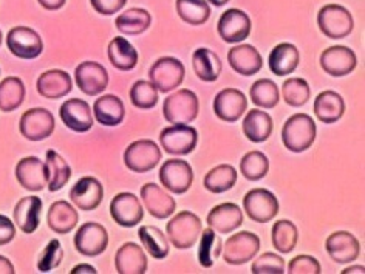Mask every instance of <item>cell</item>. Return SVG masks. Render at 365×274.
Listing matches in <instances>:
<instances>
[{
    "instance_id": "cell-19",
    "label": "cell",
    "mask_w": 365,
    "mask_h": 274,
    "mask_svg": "<svg viewBox=\"0 0 365 274\" xmlns=\"http://www.w3.org/2000/svg\"><path fill=\"white\" fill-rule=\"evenodd\" d=\"M356 64L358 61H356L354 51L349 47H344V45H334L321 54L322 70L334 78L350 75L356 68Z\"/></svg>"
},
{
    "instance_id": "cell-20",
    "label": "cell",
    "mask_w": 365,
    "mask_h": 274,
    "mask_svg": "<svg viewBox=\"0 0 365 274\" xmlns=\"http://www.w3.org/2000/svg\"><path fill=\"white\" fill-rule=\"evenodd\" d=\"M104 198V188L95 177H82L70 189V200L75 208L82 211H93L101 205Z\"/></svg>"
},
{
    "instance_id": "cell-50",
    "label": "cell",
    "mask_w": 365,
    "mask_h": 274,
    "mask_svg": "<svg viewBox=\"0 0 365 274\" xmlns=\"http://www.w3.org/2000/svg\"><path fill=\"white\" fill-rule=\"evenodd\" d=\"M289 274H319L321 273V263L312 255L300 254L289 262L288 265Z\"/></svg>"
},
{
    "instance_id": "cell-52",
    "label": "cell",
    "mask_w": 365,
    "mask_h": 274,
    "mask_svg": "<svg viewBox=\"0 0 365 274\" xmlns=\"http://www.w3.org/2000/svg\"><path fill=\"white\" fill-rule=\"evenodd\" d=\"M16 235V226L5 215H0V246L10 243Z\"/></svg>"
},
{
    "instance_id": "cell-12",
    "label": "cell",
    "mask_w": 365,
    "mask_h": 274,
    "mask_svg": "<svg viewBox=\"0 0 365 274\" xmlns=\"http://www.w3.org/2000/svg\"><path fill=\"white\" fill-rule=\"evenodd\" d=\"M78 88L88 96L101 95L108 86V73L101 64L93 61L81 62L75 70Z\"/></svg>"
},
{
    "instance_id": "cell-55",
    "label": "cell",
    "mask_w": 365,
    "mask_h": 274,
    "mask_svg": "<svg viewBox=\"0 0 365 274\" xmlns=\"http://www.w3.org/2000/svg\"><path fill=\"white\" fill-rule=\"evenodd\" d=\"M14 265L5 255H0V274H14Z\"/></svg>"
},
{
    "instance_id": "cell-54",
    "label": "cell",
    "mask_w": 365,
    "mask_h": 274,
    "mask_svg": "<svg viewBox=\"0 0 365 274\" xmlns=\"http://www.w3.org/2000/svg\"><path fill=\"white\" fill-rule=\"evenodd\" d=\"M70 273L71 274H96L98 271L95 270V267H91L88 263H81V265H76V267Z\"/></svg>"
},
{
    "instance_id": "cell-42",
    "label": "cell",
    "mask_w": 365,
    "mask_h": 274,
    "mask_svg": "<svg viewBox=\"0 0 365 274\" xmlns=\"http://www.w3.org/2000/svg\"><path fill=\"white\" fill-rule=\"evenodd\" d=\"M177 13L189 25H203L211 17L207 0H177Z\"/></svg>"
},
{
    "instance_id": "cell-26",
    "label": "cell",
    "mask_w": 365,
    "mask_h": 274,
    "mask_svg": "<svg viewBox=\"0 0 365 274\" xmlns=\"http://www.w3.org/2000/svg\"><path fill=\"white\" fill-rule=\"evenodd\" d=\"M115 265L120 274H144L148 271V258L138 243L127 242L118 250Z\"/></svg>"
},
{
    "instance_id": "cell-23",
    "label": "cell",
    "mask_w": 365,
    "mask_h": 274,
    "mask_svg": "<svg viewBox=\"0 0 365 274\" xmlns=\"http://www.w3.org/2000/svg\"><path fill=\"white\" fill-rule=\"evenodd\" d=\"M141 198L149 214L160 220H164L175 213V200L155 183H145L141 188Z\"/></svg>"
},
{
    "instance_id": "cell-40",
    "label": "cell",
    "mask_w": 365,
    "mask_h": 274,
    "mask_svg": "<svg viewBox=\"0 0 365 274\" xmlns=\"http://www.w3.org/2000/svg\"><path fill=\"white\" fill-rule=\"evenodd\" d=\"M45 164H47L48 171V189L51 193H56V191H61L68 183L71 177V169L68 163L54 151L47 152V161H45Z\"/></svg>"
},
{
    "instance_id": "cell-7",
    "label": "cell",
    "mask_w": 365,
    "mask_h": 274,
    "mask_svg": "<svg viewBox=\"0 0 365 274\" xmlns=\"http://www.w3.org/2000/svg\"><path fill=\"white\" fill-rule=\"evenodd\" d=\"M161 160V151L152 140L133 141L124 152L127 169L136 173H144L155 169Z\"/></svg>"
},
{
    "instance_id": "cell-49",
    "label": "cell",
    "mask_w": 365,
    "mask_h": 274,
    "mask_svg": "<svg viewBox=\"0 0 365 274\" xmlns=\"http://www.w3.org/2000/svg\"><path fill=\"white\" fill-rule=\"evenodd\" d=\"M63 258V250L61 246V242L58 239H53L45 246L43 251L39 255L38 260V270L41 273H48L54 268H58Z\"/></svg>"
},
{
    "instance_id": "cell-31",
    "label": "cell",
    "mask_w": 365,
    "mask_h": 274,
    "mask_svg": "<svg viewBox=\"0 0 365 274\" xmlns=\"http://www.w3.org/2000/svg\"><path fill=\"white\" fill-rule=\"evenodd\" d=\"M47 222L50 230L56 234H68L76 228L79 222V214L75 206H71L68 202H63V200H59V202H54L50 206Z\"/></svg>"
},
{
    "instance_id": "cell-33",
    "label": "cell",
    "mask_w": 365,
    "mask_h": 274,
    "mask_svg": "<svg viewBox=\"0 0 365 274\" xmlns=\"http://www.w3.org/2000/svg\"><path fill=\"white\" fill-rule=\"evenodd\" d=\"M108 59L112 66L121 71H130L138 64V51L123 36H118L108 44Z\"/></svg>"
},
{
    "instance_id": "cell-51",
    "label": "cell",
    "mask_w": 365,
    "mask_h": 274,
    "mask_svg": "<svg viewBox=\"0 0 365 274\" xmlns=\"http://www.w3.org/2000/svg\"><path fill=\"white\" fill-rule=\"evenodd\" d=\"M90 4L96 13L103 16H112L123 10L127 0H90Z\"/></svg>"
},
{
    "instance_id": "cell-46",
    "label": "cell",
    "mask_w": 365,
    "mask_h": 274,
    "mask_svg": "<svg viewBox=\"0 0 365 274\" xmlns=\"http://www.w3.org/2000/svg\"><path fill=\"white\" fill-rule=\"evenodd\" d=\"M282 95H284L285 103L291 107H302L308 103L312 96V88L308 82L302 78H289L282 86Z\"/></svg>"
},
{
    "instance_id": "cell-8",
    "label": "cell",
    "mask_w": 365,
    "mask_h": 274,
    "mask_svg": "<svg viewBox=\"0 0 365 274\" xmlns=\"http://www.w3.org/2000/svg\"><path fill=\"white\" fill-rule=\"evenodd\" d=\"M6 47L16 58L31 61L41 56L43 42L38 31L29 26H16L6 36Z\"/></svg>"
},
{
    "instance_id": "cell-21",
    "label": "cell",
    "mask_w": 365,
    "mask_h": 274,
    "mask_svg": "<svg viewBox=\"0 0 365 274\" xmlns=\"http://www.w3.org/2000/svg\"><path fill=\"white\" fill-rule=\"evenodd\" d=\"M61 120L70 131L78 133H86L93 126V115H91L90 104L84 99H68L61 106Z\"/></svg>"
},
{
    "instance_id": "cell-28",
    "label": "cell",
    "mask_w": 365,
    "mask_h": 274,
    "mask_svg": "<svg viewBox=\"0 0 365 274\" xmlns=\"http://www.w3.org/2000/svg\"><path fill=\"white\" fill-rule=\"evenodd\" d=\"M71 88V78L63 70H47L38 79V91L47 99L63 98L70 93Z\"/></svg>"
},
{
    "instance_id": "cell-11",
    "label": "cell",
    "mask_w": 365,
    "mask_h": 274,
    "mask_svg": "<svg viewBox=\"0 0 365 274\" xmlns=\"http://www.w3.org/2000/svg\"><path fill=\"white\" fill-rule=\"evenodd\" d=\"M161 185L173 194H185L192 186L194 171L185 160H168L160 169Z\"/></svg>"
},
{
    "instance_id": "cell-29",
    "label": "cell",
    "mask_w": 365,
    "mask_h": 274,
    "mask_svg": "<svg viewBox=\"0 0 365 274\" xmlns=\"http://www.w3.org/2000/svg\"><path fill=\"white\" fill-rule=\"evenodd\" d=\"M345 113L344 98L333 90H325L314 99V115L321 123L333 124Z\"/></svg>"
},
{
    "instance_id": "cell-53",
    "label": "cell",
    "mask_w": 365,
    "mask_h": 274,
    "mask_svg": "<svg viewBox=\"0 0 365 274\" xmlns=\"http://www.w3.org/2000/svg\"><path fill=\"white\" fill-rule=\"evenodd\" d=\"M38 2L41 4V6L45 8V10L56 11V10H61V8L66 5L67 0H38Z\"/></svg>"
},
{
    "instance_id": "cell-24",
    "label": "cell",
    "mask_w": 365,
    "mask_h": 274,
    "mask_svg": "<svg viewBox=\"0 0 365 274\" xmlns=\"http://www.w3.org/2000/svg\"><path fill=\"white\" fill-rule=\"evenodd\" d=\"M227 62L234 71L242 76H252L263 67V59L259 50L250 44L235 45L227 53Z\"/></svg>"
},
{
    "instance_id": "cell-39",
    "label": "cell",
    "mask_w": 365,
    "mask_h": 274,
    "mask_svg": "<svg viewBox=\"0 0 365 274\" xmlns=\"http://www.w3.org/2000/svg\"><path fill=\"white\" fill-rule=\"evenodd\" d=\"M223 242L211 228L202 230L200 234V246H198V262L205 268H211L218 259V255L222 254Z\"/></svg>"
},
{
    "instance_id": "cell-18",
    "label": "cell",
    "mask_w": 365,
    "mask_h": 274,
    "mask_svg": "<svg viewBox=\"0 0 365 274\" xmlns=\"http://www.w3.org/2000/svg\"><path fill=\"white\" fill-rule=\"evenodd\" d=\"M246 108H248V99L240 90L225 88L214 98V113L222 121H239Z\"/></svg>"
},
{
    "instance_id": "cell-57",
    "label": "cell",
    "mask_w": 365,
    "mask_h": 274,
    "mask_svg": "<svg viewBox=\"0 0 365 274\" xmlns=\"http://www.w3.org/2000/svg\"><path fill=\"white\" fill-rule=\"evenodd\" d=\"M209 4H212L214 6H223V5H226L227 2H230V0H207Z\"/></svg>"
},
{
    "instance_id": "cell-35",
    "label": "cell",
    "mask_w": 365,
    "mask_h": 274,
    "mask_svg": "<svg viewBox=\"0 0 365 274\" xmlns=\"http://www.w3.org/2000/svg\"><path fill=\"white\" fill-rule=\"evenodd\" d=\"M272 118L263 111H250L243 120V133L252 143L267 141L272 133Z\"/></svg>"
},
{
    "instance_id": "cell-58",
    "label": "cell",
    "mask_w": 365,
    "mask_h": 274,
    "mask_svg": "<svg viewBox=\"0 0 365 274\" xmlns=\"http://www.w3.org/2000/svg\"><path fill=\"white\" fill-rule=\"evenodd\" d=\"M0 44H2V31H0Z\"/></svg>"
},
{
    "instance_id": "cell-9",
    "label": "cell",
    "mask_w": 365,
    "mask_h": 274,
    "mask_svg": "<svg viewBox=\"0 0 365 274\" xmlns=\"http://www.w3.org/2000/svg\"><path fill=\"white\" fill-rule=\"evenodd\" d=\"M243 208L252 222L268 223L279 214V200L268 189H252L245 196Z\"/></svg>"
},
{
    "instance_id": "cell-10",
    "label": "cell",
    "mask_w": 365,
    "mask_h": 274,
    "mask_svg": "<svg viewBox=\"0 0 365 274\" xmlns=\"http://www.w3.org/2000/svg\"><path fill=\"white\" fill-rule=\"evenodd\" d=\"M161 148L170 155H187L195 149L198 133L189 124H172L160 133Z\"/></svg>"
},
{
    "instance_id": "cell-36",
    "label": "cell",
    "mask_w": 365,
    "mask_h": 274,
    "mask_svg": "<svg viewBox=\"0 0 365 274\" xmlns=\"http://www.w3.org/2000/svg\"><path fill=\"white\" fill-rule=\"evenodd\" d=\"M116 29L125 36H140L149 29L152 16L144 8H130L116 17Z\"/></svg>"
},
{
    "instance_id": "cell-34",
    "label": "cell",
    "mask_w": 365,
    "mask_h": 274,
    "mask_svg": "<svg viewBox=\"0 0 365 274\" xmlns=\"http://www.w3.org/2000/svg\"><path fill=\"white\" fill-rule=\"evenodd\" d=\"M192 67L200 81L215 82L222 73V61L212 50L198 49L194 51Z\"/></svg>"
},
{
    "instance_id": "cell-6",
    "label": "cell",
    "mask_w": 365,
    "mask_h": 274,
    "mask_svg": "<svg viewBox=\"0 0 365 274\" xmlns=\"http://www.w3.org/2000/svg\"><path fill=\"white\" fill-rule=\"evenodd\" d=\"M260 250V237L250 231L231 235L223 245V259L230 265H243L257 255Z\"/></svg>"
},
{
    "instance_id": "cell-22",
    "label": "cell",
    "mask_w": 365,
    "mask_h": 274,
    "mask_svg": "<svg viewBox=\"0 0 365 274\" xmlns=\"http://www.w3.org/2000/svg\"><path fill=\"white\" fill-rule=\"evenodd\" d=\"M325 250L336 263H351L359 258L361 245L353 234L346 231H336L328 235Z\"/></svg>"
},
{
    "instance_id": "cell-47",
    "label": "cell",
    "mask_w": 365,
    "mask_h": 274,
    "mask_svg": "<svg viewBox=\"0 0 365 274\" xmlns=\"http://www.w3.org/2000/svg\"><path fill=\"white\" fill-rule=\"evenodd\" d=\"M130 101L136 108L149 111L158 103V90L150 81H136L130 90Z\"/></svg>"
},
{
    "instance_id": "cell-16",
    "label": "cell",
    "mask_w": 365,
    "mask_h": 274,
    "mask_svg": "<svg viewBox=\"0 0 365 274\" xmlns=\"http://www.w3.org/2000/svg\"><path fill=\"white\" fill-rule=\"evenodd\" d=\"M16 178L24 189L38 193L48 185V171L38 157H25L16 164Z\"/></svg>"
},
{
    "instance_id": "cell-25",
    "label": "cell",
    "mask_w": 365,
    "mask_h": 274,
    "mask_svg": "<svg viewBox=\"0 0 365 274\" xmlns=\"http://www.w3.org/2000/svg\"><path fill=\"white\" fill-rule=\"evenodd\" d=\"M243 223V213L235 203H222L207 214V226L218 234H231Z\"/></svg>"
},
{
    "instance_id": "cell-45",
    "label": "cell",
    "mask_w": 365,
    "mask_h": 274,
    "mask_svg": "<svg viewBox=\"0 0 365 274\" xmlns=\"http://www.w3.org/2000/svg\"><path fill=\"white\" fill-rule=\"evenodd\" d=\"M269 171V160L267 155L259 151H252L245 155L240 161L242 176L250 181H259L267 177Z\"/></svg>"
},
{
    "instance_id": "cell-37",
    "label": "cell",
    "mask_w": 365,
    "mask_h": 274,
    "mask_svg": "<svg viewBox=\"0 0 365 274\" xmlns=\"http://www.w3.org/2000/svg\"><path fill=\"white\" fill-rule=\"evenodd\" d=\"M25 99V86L19 78H5L0 82V111L13 112L19 108Z\"/></svg>"
},
{
    "instance_id": "cell-44",
    "label": "cell",
    "mask_w": 365,
    "mask_h": 274,
    "mask_svg": "<svg viewBox=\"0 0 365 274\" xmlns=\"http://www.w3.org/2000/svg\"><path fill=\"white\" fill-rule=\"evenodd\" d=\"M251 101L262 108H274L279 104V88L271 79L255 81L250 90Z\"/></svg>"
},
{
    "instance_id": "cell-2",
    "label": "cell",
    "mask_w": 365,
    "mask_h": 274,
    "mask_svg": "<svg viewBox=\"0 0 365 274\" xmlns=\"http://www.w3.org/2000/svg\"><path fill=\"white\" fill-rule=\"evenodd\" d=\"M202 230L203 225L197 214L182 211L168 223L166 233L170 243L177 250H189L198 242Z\"/></svg>"
},
{
    "instance_id": "cell-30",
    "label": "cell",
    "mask_w": 365,
    "mask_h": 274,
    "mask_svg": "<svg viewBox=\"0 0 365 274\" xmlns=\"http://www.w3.org/2000/svg\"><path fill=\"white\" fill-rule=\"evenodd\" d=\"M300 62V53L296 45L282 42L269 53V68L277 76H287L293 73Z\"/></svg>"
},
{
    "instance_id": "cell-14",
    "label": "cell",
    "mask_w": 365,
    "mask_h": 274,
    "mask_svg": "<svg viewBox=\"0 0 365 274\" xmlns=\"http://www.w3.org/2000/svg\"><path fill=\"white\" fill-rule=\"evenodd\" d=\"M19 129L30 141L47 140L54 131V116L47 108H31L22 115Z\"/></svg>"
},
{
    "instance_id": "cell-41",
    "label": "cell",
    "mask_w": 365,
    "mask_h": 274,
    "mask_svg": "<svg viewBox=\"0 0 365 274\" xmlns=\"http://www.w3.org/2000/svg\"><path fill=\"white\" fill-rule=\"evenodd\" d=\"M138 235L143 246L153 259H164L169 254L170 246L168 237L157 226H141Z\"/></svg>"
},
{
    "instance_id": "cell-32",
    "label": "cell",
    "mask_w": 365,
    "mask_h": 274,
    "mask_svg": "<svg viewBox=\"0 0 365 274\" xmlns=\"http://www.w3.org/2000/svg\"><path fill=\"white\" fill-rule=\"evenodd\" d=\"M93 113L99 124L113 127L124 121L125 107L121 98H118L116 95H104L96 99L93 106Z\"/></svg>"
},
{
    "instance_id": "cell-43",
    "label": "cell",
    "mask_w": 365,
    "mask_h": 274,
    "mask_svg": "<svg viewBox=\"0 0 365 274\" xmlns=\"http://www.w3.org/2000/svg\"><path fill=\"white\" fill-rule=\"evenodd\" d=\"M299 231L293 222L279 220L272 226V245L279 253L288 254L296 248Z\"/></svg>"
},
{
    "instance_id": "cell-15",
    "label": "cell",
    "mask_w": 365,
    "mask_h": 274,
    "mask_svg": "<svg viewBox=\"0 0 365 274\" xmlns=\"http://www.w3.org/2000/svg\"><path fill=\"white\" fill-rule=\"evenodd\" d=\"M252 24L250 16L239 8L226 10L218 21V34L227 44H239L251 34Z\"/></svg>"
},
{
    "instance_id": "cell-48",
    "label": "cell",
    "mask_w": 365,
    "mask_h": 274,
    "mask_svg": "<svg viewBox=\"0 0 365 274\" xmlns=\"http://www.w3.org/2000/svg\"><path fill=\"white\" fill-rule=\"evenodd\" d=\"M252 274H284L285 260L276 253H264L260 258L252 262L251 267Z\"/></svg>"
},
{
    "instance_id": "cell-13",
    "label": "cell",
    "mask_w": 365,
    "mask_h": 274,
    "mask_svg": "<svg viewBox=\"0 0 365 274\" xmlns=\"http://www.w3.org/2000/svg\"><path fill=\"white\" fill-rule=\"evenodd\" d=\"M108 234L99 223L88 222L82 225L75 235V248L79 254L87 258H96L107 250Z\"/></svg>"
},
{
    "instance_id": "cell-5",
    "label": "cell",
    "mask_w": 365,
    "mask_h": 274,
    "mask_svg": "<svg viewBox=\"0 0 365 274\" xmlns=\"http://www.w3.org/2000/svg\"><path fill=\"white\" fill-rule=\"evenodd\" d=\"M185 75L186 68L182 66V62L172 56H164L155 61L149 70L150 82L157 87L158 91H163V93H169V91L181 86Z\"/></svg>"
},
{
    "instance_id": "cell-3",
    "label": "cell",
    "mask_w": 365,
    "mask_h": 274,
    "mask_svg": "<svg viewBox=\"0 0 365 274\" xmlns=\"http://www.w3.org/2000/svg\"><path fill=\"white\" fill-rule=\"evenodd\" d=\"M200 103L192 90H177L164 99L163 115L170 124H189L198 116Z\"/></svg>"
},
{
    "instance_id": "cell-56",
    "label": "cell",
    "mask_w": 365,
    "mask_h": 274,
    "mask_svg": "<svg viewBox=\"0 0 365 274\" xmlns=\"http://www.w3.org/2000/svg\"><path fill=\"white\" fill-rule=\"evenodd\" d=\"M354 273L364 274V273H365L364 265H354V267H349V268H345V270L342 271V274H354Z\"/></svg>"
},
{
    "instance_id": "cell-4",
    "label": "cell",
    "mask_w": 365,
    "mask_h": 274,
    "mask_svg": "<svg viewBox=\"0 0 365 274\" xmlns=\"http://www.w3.org/2000/svg\"><path fill=\"white\" fill-rule=\"evenodd\" d=\"M317 24L321 31L330 39H344L354 29L351 13L337 4L322 6L317 14Z\"/></svg>"
},
{
    "instance_id": "cell-1",
    "label": "cell",
    "mask_w": 365,
    "mask_h": 274,
    "mask_svg": "<svg viewBox=\"0 0 365 274\" xmlns=\"http://www.w3.org/2000/svg\"><path fill=\"white\" fill-rule=\"evenodd\" d=\"M316 140V123L307 113H296L284 124L282 141L285 148L294 153L305 152Z\"/></svg>"
},
{
    "instance_id": "cell-27",
    "label": "cell",
    "mask_w": 365,
    "mask_h": 274,
    "mask_svg": "<svg viewBox=\"0 0 365 274\" xmlns=\"http://www.w3.org/2000/svg\"><path fill=\"white\" fill-rule=\"evenodd\" d=\"M42 200L36 196L24 197L14 208V222L25 234H33L39 228Z\"/></svg>"
},
{
    "instance_id": "cell-17",
    "label": "cell",
    "mask_w": 365,
    "mask_h": 274,
    "mask_svg": "<svg viewBox=\"0 0 365 274\" xmlns=\"http://www.w3.org/2000/svg\"><path fill=\"white\" fill-rule=\"evenodd\" d=\"M110 214L113 220L123 228H133L144 217V209L140 198L132 193L118 194L110 203Z\"/></svg>"
},
{
    "instance_id": "cell-38",
    "label": "cell",
    "mask_w": 365,
    "mask_h": 274,
    "mask_svg": "<svg viewBox=\"0 0 365 274\" xmlns=\"http://www.w3.org/2000/svg\"><path fill=\"white\" fill-rule=\"evenodd\" d=\"M237 181V171L231 164H220L209 171L205 177V188L212 194H223L234 188Z\"/></svg>"
}]
</instances>
